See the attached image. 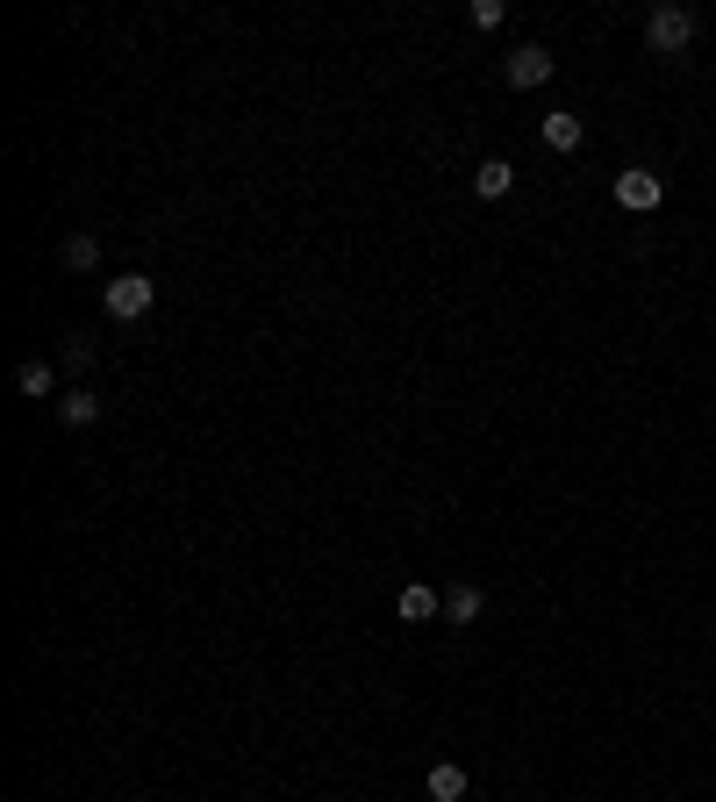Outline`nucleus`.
Here are the masks:
<instances>
[{
    "mask_svg": "<svg viewBox=\"0 0 716 802\" xmlns=\"http://www.w3.org/2000/svg\"><path fill=\"white\" fill-rule=\"evenodd\" d=\"M695 43V8H681V0H660V8L645 14V51L652 58H681Z\"/></svg>",
    "mask_w": 716,
    "mask_h": 802,
    "instance_id": "obj_1",
    "label": "nucleus"
},
{
    "mask_svg": "<svg viewBox=\"0 0 716 802\" xmlns=\"http://www.w3.org/2000/svg\"><path fill=\"white\" fill-rule=\"evenodd\" d=\"M101 301H108V315H115V323H136V315H144L151 301H158V287H151L144 272H115V280H108V294H101Z\"/></svg>",
    "mask_w": 716,
    "mask_h": 802,
    "instance_id": "obj_2",
    "label": "nucleus"
},
{
    "mask_svg": "<svg viewBox=\"0 0 716 802\" xmlns=\"http://www.w3.org/2000/svg\"><path fill=\"white\" fill-rule=\"evenodd\" d=\"M501 80L516 86V94H530V86L552 80V51L544 43H523V51H509V65H501Z\"/></svg>",
    "mask_w": 716,
    "mask_h": 802,
    "instance_id": "obj_3",
    "label": "nucleus"
},
{
    "mask_svg": "<svg viewBox=\"0 0 716 802\" xmlns=\"http://www.w3.org/2000/svg\"><path fill=\"white\" fill-rule=\"evenodd\" d=\"M660 173H645V165H631V173H616V208H631V216H645V208H660Z\"/></svg>",
    "mask_w": 716,
    "mask_h": 802,
    "instance_id": "obj_4",
    "label": "nucleus"
},
{
    "mask_svg": "<svg viewBox=\"0 0 716 802\" xmlns=\"http://www.w3.org/2000/svg\"><path fill=\"white\" fill-rule=\"evenodd\" d=\"M394 616H402V624H430V616H445V595L423 587V581H408L402 595H394Z\"/></svg>",
    "mask_w": 716,
    "mask_h": 802,
    "instance_id": "obj_5",
    "label": "nucleus"
},
{
    "mask_svg": "<svg viewBox=\"0 0 716 802\" xmlns=\"http://www.w3.org/2000/svg\"><path fill=\"white\" fill-rule=\"evenodd\" d=\"M423 795H430V802H466V767L459 760H437L430 774H423Z\"/></svg>",
    "mask_w": 716,
    "mask_h": 802,
    "instance_id": "obj_6",
    "label": "nucleus"
},
{
    "mask_svg": "<svg viewBox=\"0 0 716 802\" xmlns=\"http://www.w3.org/2000/svg\"><path fill=\"white\" fill-rule=\"evenodd\" d=\"M509 187H516V165L509 158H480L474 165V194H480V201H501Z\"/></svg>",
    "mask_w": 716,
    "mask_h": 802,
    "instance_id": "obj_7",
    "label": "nucleus"
},
{
    "mask_svg": "<svg viewBox=\"0 0 716 802\" xmlns=\"http://www.w3.org/2000/svg\"><path fill=\"white\" fill-rule=\"evenodd\" d=\"M445 624H480V587L474 581H452L445 587Z\"/></svg>",
    "mask_w": 716,
    "mask_h": 802,
    "instance_id": "obj_8",
    "label": "nucleus"
},
{
    "mask_svg": "<svg viewBox=\"0 0 716 802\" xmlns=\"http://www.w3.org/2000/svg\"><path fill=\"white\" fill-rule=\"evenodd\" d=\"M581 136H588L581 115H567V108H559V115H544V144H552V150H581Z\"/></svg>",
    "mask_w": 716,
    "mask_h": 802,
    "instance_id": "obj_9",
    "label": "nucleus"
},
{
    "mask_svg": "<svg viewBox=\"0 0 716 802\" xmlns=\"http://www.w3.org/2000/svg\"><path fill=\"white\" fill-rule=\"evenodd\" d=\"M58 416H65L72 430H86V423H101V395H94V387H72V395L58 402Z\"/></svg>",
    "mask_w": 716,
    "mask_h": 802,
    "instance_id": "obj_10",
    "label": "nucleus"
},
{
    "mask_svg": "<svg viewBox=\"0 0 716 802\" xmlns=\"http://www.w3.org/2000/svg\"><path fill=\"white\" fill-rule=\"evenodd\" d=\"M58 259H65L72 272H94V265H101V244H94V237H86V230H72V237H65V251H58Z\"/></svg>",
    "mask_w": 716,
    "mask_h": 802,
    "instance_id": "obj_11",
    "label": "nucleus"
},
{
    "mask_svg": "<svg viewBox=\"0 0 716 802\" xmlns=\"http://www.w3.org/2000/svg\"><path fill=\"white\" fill-rule=\"evenodd\" d=\"M14 387H22V395H51V387H58V366H51V358H29V366L14 373Z\"/></svg>",
    "mask_w": 716,
    "mask_h": 802,
    "instance_id": "obj_12",
    "label": "nucleus"
},
{
    "mask_svg": "<svg viewBox=\"0 0 716 802\" xmlns=\"http://www.w3.org/2000/svg\"><path fill=\"white\" fill-rule=\"evenodd\" d=\"M65 373H94V337H65V358H58Z\"/></svg>",
    "mask_w": 716,
    "mask_h": 802,
    "instance_id": "obj_13",
    "label": "nucleus"
},
{
    "mask_svg": "<svg viewBox=\"0 0 716 802\" xmlns=\"http://www.w3.org/2000/svg\"><path fill=\"white\" fill-rule=\"evenodd\" d=\"M501 14H509L501 0H474V29H501Z\"/></svg>",
    "mask_w": 716,
    "mask_h": 802,
    "instance_id": "obj_14",
    "label": "nucleus"
}]
</instances>
